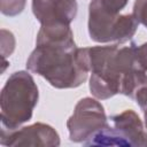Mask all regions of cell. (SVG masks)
Segmentation results:
<instances>
[{"label":"cell","mask_w":147,"mask_h":147,"mask_svg":"<svg viewBox=\"0 0 147 147\" xmlns=\"http://www.w3.org/2000/svg\"><path fill=\"white\" fill-rule=\"evenodd\" d=\"M133 100L138 103V106L140 107V109H141L142 113H144L145 125H146V130H147V86L140 88V90L137 92V94H136V96H134Z\"/></svg>","instance_id":"7c38bea8"},{"label":"cell","mask_w":147,"mask_h":147,"mask_svg":"<svg viewBox=\"0 0 147 147\" xmlns=\"http://www.w3.org/2000/svg\"><path fill=\"white\" fill-rule=\"evenodd\" d=\"M26 0H1V13L13 17L20 15L25 8Z\"/></svg>","instance_id":"ba28073f"},{"label":"cell","mask_w":147,"mask_h":147,"mask_svg":"<svg viewBox=\"0 0 147 147\" xmlns=\"http://www.w3.org/2000/svg\"><path fill=\"white\" fill-rule=\"evenodd\" d=\"M108 124L103 106L92 98L80 99L67 121L69 138L74 142H86Z\"/></svg>","instance_id":"277c9868"},{"label":"cell","mask_w":147,"mask_h":147,"mask_svg":"<svg viewBox=\"0 0 147 147\" xmlns=\"http://www.w3.org/2000/svg\"><path fill=\"white\" fill-rule=\"evenodd\" d=\"M139 22L133 14H113L106 10L99 0L88 6V34L96 42L124 44L132 39Z\"/></svg>","instance_id":"3957f363"},{"label":"cell","mask_w":147,"mask_h":147,"mask_svg":"<svg viewBox=\"0 0 147 147\" xmlns=\"http://www.w3.org/2000/svg\"><path fill=\"white\" fill-rule=\"evenodd\" d=\"M15 49V38L10 31L5 29L1 30V55L3 60L6 56H9Z\"/></svg>","instance_id":"9c48e42d"},{"label":"cell","mask_w":147,"mask_h":147,"mask_svg":"<svg viewBox=\"0 0 147 147\" xmlns=\"http://www.w3.org/2000/svg\"><path fill=\"white\" fill-rule=\"evenodd\" d=\"M29 71L44 77L55 88H75L87 79L88 71L80 63L71 29L42 31L26 61Z\"/></svg>","instance_id":"6da1fadb"},{"label":"cell","mask_w":147,"mask_h":147,"mask_svg":"<svg viewBox=\"0 0 147 147\" xmlns=\"http://www.w3.org/2000/svg\"><path fill=\"white\" fill-rule=\"evenodd\" d=\"M110 119L114 129L126 146L147 147V130H145L141 119L132 109L114 115Z\"/></svg>","instance_id":"52a82bcc"},{"label":"cell","mask_w":147,"mask_h":147,"mask_svg":"<svg viewBox=\"0 0 147 147\" xmlns=\"http://www.w3.org/2000/svg\"><path fill=\"white\" fill-rule=\"evenodd\" d=\"M132 14L139 23L147 28V0H136Z\"/></svg>","instance_id":"30bf717a"},{"label":"cell","mask_w":147,"mask_h":147,"mask_svg":"<svg viewBox=\"0 0 147 147\" xmlns=\"http://www.w3.org/2000/svg\"><path fill=\"white\" fill-rule=\"evenodd\" d=\"M77 11L76 0H32V13L41 25H70Z\"/></svg>","instance_id":"8992f818"},{"label":"cell","mask_w":147,"mask_h":147,"mask_svg":"<svg viewBox=\"0 0 147 147\" xmlns=\"http://www.w3.org/2000/svg\"><path fill=\"white\" fill-rule=\"evenodd\" d=\"M38 98V87L28 71L21 70L11 74L0 94L1 129L15 130L29 122Z\"/></svg>","instance_id":"7a4b0ae2"},{"label":"cell","mask_w":147,"mask_h":147,"mask_svg":"<svg viewBox=\"0 0 147 147\" xmlns=\"http://www.w3.org/2000/svg\"><path fill=\"white\" fill-rule=\"evenodd\" d=\"M99 1L106 10L113 14H119V11L123 10L129 2V0H99Z\"/></svg>","instance_id":"8fae6325"},{"label":"cell","mask_w":147,"mask_h":147,"mask_svg":"<svg viewBox=\"0 0 147 147\" xmlns=\"http://www.w3.org/2000/svg\"><path fill=\"white\" fill-rule=\"evenodd\" d=\"M0 144L3 146L57 147L60 146V136L51 125L34 123L15 130L1 129Z\"/></svg>","instance_id":"5b68a950"}]
</instances>
